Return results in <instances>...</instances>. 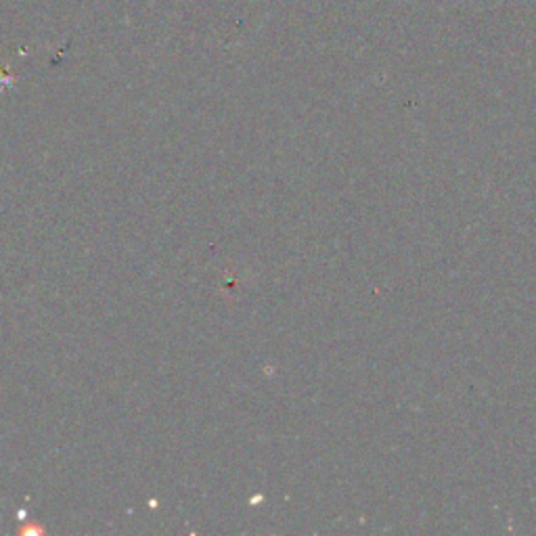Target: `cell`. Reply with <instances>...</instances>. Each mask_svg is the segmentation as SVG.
Segmentation results:
<instances>
[{"mask_svg": "<svg viewBox=\"0 0 536 536\" xmlns=\"http://www.w3.org/2000/svg\"><path fill=\"white\" fill-rule=\"evenodd\" d=\"M46 530L40 526V524H36V522H27V526H23V528H19V535L21 536H29V535H44Z\"/></svg>", "mask_w": 536, "mask_h": 536, "instance_id": "cell-1", "label": "cell"}]
</instances>
